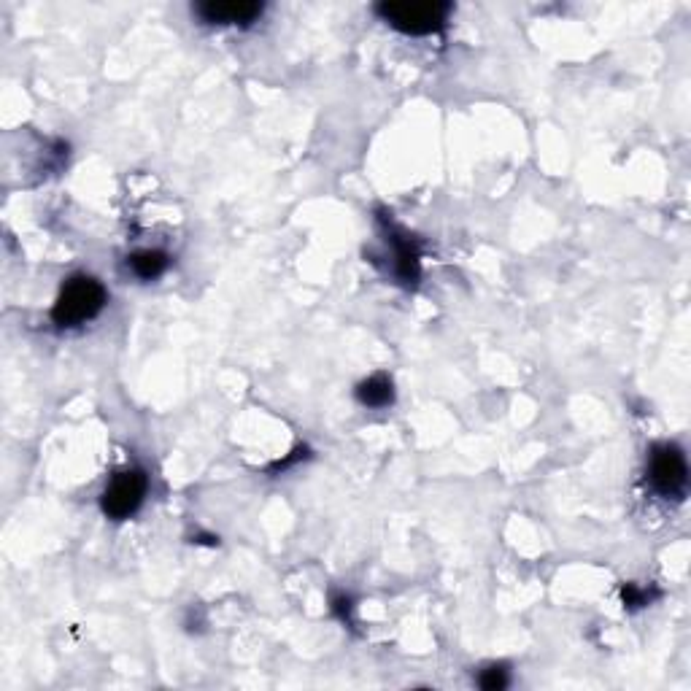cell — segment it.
Instances as JSON below:
<instances>
[{
    "label": "cell",
    "instance_id": "30bf717a",
    "mask_svg": "<svg viewBox=\"0 0 691 691\" xmlns=\"http://www.w3.org/2000/svg\"><path fill=\"white\" fill-rule=\"evenodd\" d=\"M297 459H306V449H297V451H292V457L289 459H284V462H276V465L270 467L273 473H279V470H287L289 465H295Z\"/></svg>",
    "mask_w": 691,
    "mask_h": 691
},
{
    "label": "cell",
    "instance_id": "ba28073f",
    "mask_svg": "<svg viewBox=\"0 0 691 691\" xmlns=\"http://www.w3.org/2000/svg\"><path fill=\"white\" fill-rule=\"evenodd\" d=\"M478 686L486 691H500L508 686V667L505 665H492L486 667L484 673L478 675Z\"/></svg>",
    "mask_w": 691,
    "mask_h": 691
},
{
    "label": "cell",
    "instance_id": "9c48e42d",
    "mask_svg": "<svg viewBox=\"0 0 691 691\" xmlns=\"http://www.w3.org/2000/svg\"><path fill=\"white\" fill-rule=\"evenodd\" d=\"M621 597H624V605H627V608H643V605H648V602L654 600V594L646 592V589H638L635 584L624 586V589H621Z\"/></svg>",
    "mask_w": 691,
    "mask_h": 691
},
{
    "label": "cell",
    "instance_id": "52a82bcc",
    "mask_svg": "<svg viewBox=\"0 0 691 691\" xmlns=\"http://www.w3.org/2000/svg\"><path fill=\"white\" fill-rule=\"evenodd\" d=\"M127 262H130V270H133L138 279L154 281L160 279L162 273L168 270L171 257L165 252H160V249H144V252H135Z\"/></svg>",
    "mask_w": 691,
    "mask_h": 691
},
{
    "label": "cell",
    "instance_id": "277c9868",
    "mask_svg": "<svg viewBox=\"0 0 691 691\" xmlns=\"http://www.w3.org/2000/svg\"><path fill=\"white\" fill-rule=\"evenodd\" d=\"M146 489H149V478H146L141 467L122 470V473H117V476L108 481L103 494H100V508H103L108 519H130L144 505Z\"/></svg>",
    "mask_w": 691,
    "mask_h": 691
},
{
    "label": "cell",
    "instance_id": "6da1fadb",
    "mask_svg": "<svg viewBox=\"0 0 691 691\" xmlns=\"http://www.w3.org/2000/svg\"><path fill=\"white\" fill-rule=\"evenodd\" d=\"M106 300V287L98 279L84 276V273L71 276L54 300L52 322L60 330H71V327H79L84 322H92L106 308Z\"/></svg>",
    "mask_w": 691,
    "mask_h": 691
},
{
    "label": "cell",
    "instance_id": "3957f363",
    "mask_svg": "<svg viewBox=\"0 0 691 691\" xmlns=\"http://www.w3.org/2000/svg\"><path fill=\"white\" fill-rule=\"evenodd\" d=\"M648 484L659 497H683L689 486V465L681 446L675 443H656L648 454Z\"/></svg>",
    "mask_w": 691,
    "mask_h": 691
},
{
    "label": "cell",
    "instance_id": "5b68a950",
    "mask_svg": "<svg viewBox=\"0 0 691 691\" xmlns=\"http://www.w3.org/2000/svg\"><path fill=\"white\" fill-rule=\"evenodd\" d=\"M265 6L254 0H206L195 6L206 25H252L262 17Z\"/></svg>",
    "mask_w": 691,
    "mask_h": 691
},
{
    "label": "cell",
    "instance_id": "7a4b0ae2",
    "mask_svg": "<svg viewBox=\"0 0 691 691\" xmlns=\"http://www.w3.org/2000/svg\"><path fill=\"white\" fill-rule=\"evenodd\" d=\"M451 6L427 0V3H378L376 14L384 19L386 25L395 27L405 36H432L440 27L446 25Z\"/></svg>",
    "mask_w": 691,
    "mask_h": 691
},
{
    "label": "cell",
    "instance_id": "8992f818",
    "mask_svg": "<svg viewBox=\"0 0 691 691\" xmlns=\"http://www.w3.org/2000/svg\"><path fill=\"white\" fill-rule=\"evenodd\" d=\"M357 400L365 408H386V405H392L395 403V384H392V378L384 376V373L365 378L357 386Z\"/></svg>",
    "mask_w": 691,
    "mask_h": 691
}]
</instances>
